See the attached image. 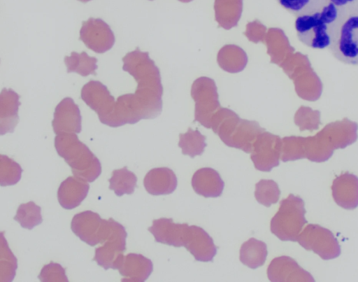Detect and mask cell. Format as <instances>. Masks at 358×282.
I'll use <instances>...</instances> for the list:
<instances>
[{"label":"cell","instance_id":"1","mask_svg":"<svg viewBox=\"0 0 358 282\" xmlns=\"http://www.w3.org/2000/svg\"><path fill=\"white\" fill-rule=\"evenodd\" d=\"M122 69L131 74L138 83L134 93L126 94L130 109L138 122L156 117L160 111L162 87L159 73L148 52L138 48L122 58Z\"/></svg>","mask_w":358,"mask_h":282},{"label":"cell","instance_id":"28","mask_svg":"<svg viewBox=\"0 0 358 282\" xmlns=\"http://www.w3.org/2000/svg\"><path fill=\"white\" fill-rule=\"evenodd\" d=\"M205 139L198 131L189 129L187 133L180 135L178 146L182 148V154L194 157L203 153L206 146Z\"/></svg>","mask_w":358,"mask_h":282},{"label":"cell","instance_id":"14","mask_svg":"<svg viewBox=\"0 0 358 282\" xmlns=\"http://www.w3.org/2000/svg\"><path fill=\"white\" fill-rule=\"evenodd\" d=\"M103 220L97 213L85 211L73 216L71 227L83 241L94 246L99 244V232Z\"/></svg>","mask_w":358,"mask_h":282},{"label":"cell","instance_id":"35","mask_svg":"<svg viewBox=\"0 0 358 282\" xmlns=\"http://www.w3.org/2000/svg\"><path fill=\"white\" fill-rule=\"evenodd\" d=\"M180 1H184V2H187V1H191V0H180Z\"/></svg>","mask_w":358,"mask_h":282},{"label":"cell","instance_id":"5","mask_svg":"<svg viewBox=\"0 0 358 282\" xmlns=\"http://www.w3.org/2000/svg\"><path fill=\"white\" fill-rule=\"evenodd\" d=\"M127 233L119 223L110 218L103 220L99 232V244L95 249L94 260L105 269H119L124 260Z\"/></svg>","mask_w":358,"mask_h":282},{"label":"cell","instance_id":"17","mask_svg":"<svg viewBox=\"0 0 358 282\" xmlns=\"http://www.w3.org/2000/svg\"><path fill=\"white\" fill-rule=\"evenodd\" d=\"M90 186L86 181L75 176L66 178L59 185L57 199L60 205L66 209L79 206L85 199Z\"/></svg>","mask_w":358,"mask_h":282},{"label":"cell","instance_id":"32","mask_svg":"<svg viewBox=\"0 0 358 282\" xmlns=\"http://www.w3.org/2000/svg\"><path fill=\"white\" fill-rule=\"evenodd\" d=\"M243 0H215V9L218 13L227 12L240 15Z\"/></svg>","mask_w":358,"mask_h":282},{"label":"cell","instance_id":"7","mask_svg":"<svg viewBox=\"0 0 358 282\" xmlns=\"http://www.w3.org/2000/svg\"><path fill=\"white\" fill-rule=\"evenodd\" d=\"M297 241L323 260L334 259L341 254L339 244L333 233L317 224L307 225L299 234Z\"/></svg>","mask_w":358,"mask_h":282},{"label":"cell","instance_id":"3","mask_svg":"<svg viewBox=\"0 0 358 282\" xmlns=\"http://www.w3.org/2000/svg\"><path fill=\"white\" fill-rule=\"evenodd\" d=\"M55 147L71 168L73 175L87 182L94 181L101 173L99 160L75 133H63L55 138Z\"/></svg>","mask_w":358,"mask_h":282},{"label":"cell","instance_id":"6","mask_svg":"<svg viewBox=\"0 0 358 282\" xmlns=\"http://www.w3.org/2000/svg\"><path fill=\"white\" fill-rule=\"evenodd\" d=\"M304 202L292 194L280 202V207L272 218L271 232L282 241H296L303 226L305 218Z\"/></svg>","mask_w":358,"mask_h":282},{"label":"cell","instance_id":"15","mask_svg":"<svg viewBox=\"0 0 358 282\" xmlns=\"http://www.w3.org/2000/svg\"><path fill=\"white\" fill-rule=\"evenodd\" d=\"M332 196L336 203L345 209L358 206V177L350 173L337 176L331 185Z\"/></svg>","mask_w":358,"mask_h":282},{"label":"cell","instance_id":"4","mask_svg":"<svg viewBox=\"0 0 358 282\" xmlns=\"http://www.w3.org/2000/svg\"><path fill=\"white\" fill-rule=\"evenodd\" d=\"M328 49L339 62L350 65H358L357 5L341 12Z\"/></svg>","mask_w":358,"mask_h":282},{"label":"cell","instance_id":"30","mask_svg":"<svg viewBox=\"0 0 358 282\" xmlns=\"http://www.w3.org/2000/svg\"><path fill=\"white\" fill-rule=\"evenodd\" d=\"M0 184L1 186L13 185L17 183L22 175L19 164L6 155H1Z\"/></svg>","mask_w":358,"mask_h":282},{"label":"cell","instance_id":"19","mask_svg":"<svg viewBox=\"0 0 358 282\" xmlns=\"http://www.w3.org/2000/svg\"><path fill=\"white\" fill-rule=\"evenodd\" d=\"M192 186L195 192L205 197H220L224 183L217 171L212 168L197 170L192 178Z\"/></svg>","mask_w":358,"mask_h":282},{"label":"cell","instance_id":"12","mask_svg":"<svg viewBox=\"0 0 358 282\" xmlns=\"http://www.w3.org/2000/svg\"><path fill=\"white\" fill-rule=\"evenodd\" d=\"M82 118L78 106L73 99L66 97L55 107L52 126L57 135L63 133H80Z\"/></svg>","mask_w":358,"mask_h":282},{"label":"cell","instance_id":"16","mask_svg":"<svg viewBox=\"0 0 358 282\" xmlns=\"http://www.w3.org/2000/svg\"><path fill=\"white\" fill-rule=\"evenodd\" d=\"M187 225V223H174L172 218H162L154 220L148 230L157 242L180 247L183 246V236Z\"/></svg>","mask_w":358,"mask_h":282},{"label":"cell","instance_id":"27","mask_svg":"<svg viewBox=\"0 0 358 282\" xmlns=\"http://www.w3.org/2000/svg\"><path fill=\"white\" fill-rule=\"evenodd\" d=\"M280 190L273 180L262 179L255 185V197L261 204L269 207L275 204L280 197Z\"/></svg>","mask_w":358,"mask_h":282},{"label":"cell","instance_id":"29","mask_svg":"<svg viewBox=\"0 0 358 282\" xmlns=\"http://www.w3.org/2000/svg\"><path fill=\"white\" fill-rule=\"evenodd\" d=\"M286 10L295 17L315 11L324 5L329 0H276Z\"/></svg>","mask_w":358,"mask_h":282},{"label":"cell","instance_id":"21","mask_svg":"<svg viewBox=\"0 0 358 282\" xmlns=\"http://www.w3.org/2000/svg\"><path fill=\"white\" fill-rule=\"evenodd\" d=\"M118 270L123 276L122 281L143 282L151 274L153 265L150 259L141 254L129 253Z\"/></svg>","mask_w":358,"mask_h":282},{"label":"cell","instance_id":"22","mask_svg":"<svg viewBox=\"0 0 358 282\" xmlns=\"http://www.w3.org/2000/svg\"><path fill=\"white\" fill-rule=\"evenodd\" d=\"M266 244L255 238L243 243L240 249L241 262L251 269L262 266L267 257Z\"/></svg>","mask_w":358,"mask_h":282},{"label":"cell","instance_id":"33","mask_svg":"<svg viewBox=\"0 0 358 282\" xmlns=\"http://www.w3.org/2000/svg\"><path fill=\"white\" fill-rule=\"evenodd\" d=\"M341 10L351 9L358 4V0H329Z\"/></svg>","mask_w":358,"mask_h":282},{"label":"cell","instance_id":"11","mask_svg":"<svg viewBox=\"0 0 358 282\" xmlns=\"http://www.w3.org/2000/svg\"><path fill=\"white\" fill-rule=\"evenodd\" d=\"M183 246L197 261H212L217 253L213 239L201 227L187 225L183 236Z\"/></svg>","mask_w":358,"mask_h":282},{"label":"cell","instance_id":"23","mask_svg":"<svg viewBox=\"0 0 358 282\" xmlns=\"http://www.w3.org/2000/svg\"><path fill=\"white\" fill-rule=\"evenodd\" d=\"M109 189L113 190L115 195L121 197L124 194L131 195L136 187L137 177L127 169V167L115 169L112 177L108 180Z\"/></svg>","mask_w":358,"mask_h":282},{"label":"cell","instance_id":"2","mask_svg":"<svg viewBox=\"0 0 358 282\" xmlns=\"http://www.w3.org/2000/svg\"><path fill=\"white\" fill-rule=\"evenodd\" d=\"M341 12L329 1L315 11L296 16L294 27L299 40L313 49L328 48Z\"/></svg>","mask_w":358,"mask_h":282},{"label":"cell","instance_id":"18","mask_svg":"<svg viewBox=\"0 0 358 282\" xmlns=\"http://www.w3.org/2000/svg\"><path fill=\"white\" fill-rule=\"evenodd\" d=\"M20 96L12 89H3L0 94V134L13 132L19 121Z\"/></svg>","mask_w":358,"mask_h":282},{"label":"cell","instance_id":"13","mask_svg":"<svg viewBox=\"0 0 358 282\" xmlns=\"http://www.w3.org/2000/svg\"><path fill=\"white\" fill-rule=\"evenodd\" d=\"M267 276L272 282L315 281L309 272L288 256L274 258L268 267Z\"/></svg>","mask_w":358,"mask_h":282},{"label":"cell","instance_id":"24","mask_svg":"<svg viewBox=\"0 0 358 282\" xmlns=\"http://www.w3.org/2000/svg\"><path fill=\"white\" fill-rule=\"evenodd\" d=\"M97 59L89 56L85 52H72L71 56L64 57L67 72H76L82 76L94 74L97 69Z\"/></svg>","mask_w":358,"mask_h":282},{"label":"cell","instance_id":"34","mask_svg":"<svg viewBox=\"0 0 358 282\" xmlns=\"http://www.w3.org/2000/svg\"><path fill=\"white\" fill-rule=\"evenodd\" d=\"M78 1H81V2H83V3H86V2H87V1H91V0H78Z\"/></svg>","mask_w":358,"mask_h":282},{"label":"cell","instance_id":"25","mask_svg":"<svg viewBox=\"0 0 358 282\" xmlns=\"http://www.w3.org/2000/svg\"><path fill=\"white\" fill-rule=\"evenodd\" d=\"M14 220L17 221L22 227L31 230L43 221L41 207L34 202H29L19 206Z\"/></svg>","mask_w":358,"mask_h":282},{"label":"cell","instance_id":"20","mask_svg":"<svg viewBox=\"0 0 358 282\" xmlns=\"http://www.w3.org/2000/svg\"><path fill=\"white\" fill-rule=\"evenodd\" d=\"M177 183L176 174L167 167L150 170L143 181L146 191L152 195L171 194L176 190Z\"/></svg>","mask_w":358,"mask_h":282},{"label":"cell","instance_id":"36","mask_svg":"<svg viewBox=\"0 0 358 282\" xmlns=\"http://www.w3.org/2000/svg\"><path fill=\"white\" fill-rule=\"evenodd\" d=\"M357 8H358V4H357Z\"/></svg>","mask_w":358,"mask_h":282},{"label":"cell","instance_id":"26","mask_svg":"<svg viewBox=\"0 0 358 282\" xmlns=\"http://www.w3.org/2000/svg\"><path fill=\"white\" fill-rule=\"evenodd\" d=\"M0 281H12L17 267V259L10 250L3 232L1 234Z\"/></svg>","mask_w":358,"mask_h":282},{"label":"cell","instance_id":"9","mask_svg":"<svg viewBox=\"0 0 358 282\" xmlns=\"http://www.w3.org/2000/svg\"><path fill=\"white\" fill-rule=\"evenodd\" d=\"M80 40L94 52L103 53L113 46L115 36L109 25L103 20L90 17L83 22Z\"/></svg>","mask_w":358,"mask_h":282},{"label":"cell","instance_id":"31","mask_svg":"<svg viewBox=\"0 0 358 282\" xmlns=\"http://www.w3.org/2000/svg\"><path fill=\"white\" fill-rule=\"evenodd\" d=\"M41 281H68L65 269L58 263L53 262L45 265L39 276Z\"/></svg>","mask_w":358,"mask_h":282},{"label":"cell","instance_id":"10","mask_svg":"<svg viewBox=\"0 0 358 282\" xmlns=\"http://www.w3.org/2000/svg\"><path fill=\"white\" fill-rule=\"evenodd\" d=\"M281 151L280 138L266 132L254 143L250 158L257 170L270 171L279 165Z\"/></svg>","mask_w":358,"mask_h":282},{"label":"cell","instance_id":"8","mask_svg":"<svg viewBox=\"0 0 358 282\" xmlns=\"http://www.w3.org/2000/svg\"><path fill=\"white\" fill-rule=\"evenodd\" d=\"M80 95L84 102L97 113L101 122L110 127L115 101L107 87L99 81L90 80L83 87Z\"/></svg>","mask_w":358,"mask_h":282}]
</instances>
